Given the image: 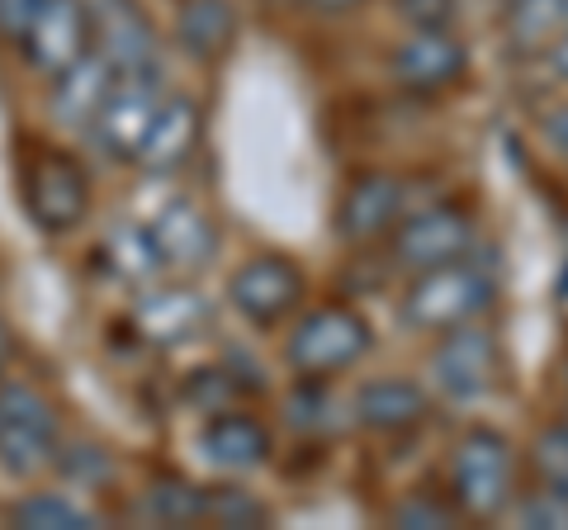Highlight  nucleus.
Masks as SVG:
<instances>
[{
  "label": "nucleus",
  "mask_w": 568,
  "mask_h": 530,
  "mask_svg": "<svg viewBox=\"0 0 568 530\" xmlns=\"http://www.w3.org/2000/svg\"><path fill=\"white\" fill-rule=\"evenodd\" d=\"M493 304V279L484 265L469 256H455L432 271H417V279L403 294V323L417 332H450L459 323H474Z\"/></svg>",
  "instance_id": "obj_1"
},
{
  "label": "nucleus",
  "mask_w": 568,
  "mask_h": 530,
  "mask_svg": "<svg viewBox=\"0 0 568 530\" xmlns=\"http://www.w3.org/2000/svg\"><path fill=\"white\" fill-rule=\"evenodd\" d=\"M369 342H375V332H369L361 313L346 304H327V308H313L298 317V327L284 342V360L304 379H327L361 360Z\"/></svg>",
  "instance_id": "obj_2"
},
{
  "label": "nucleus",
  "mask_w": 568,
  "mask_h": 530,
  "mask_svg": "<svg viewBox=\"0 0 568 530\" xmlns=\"http://www.w3.org/2000/svg\"><path fill=\"white\" fill-rule=\"evenodd\" d=\"M162 95H166V85H162V72H156V67L119 72L114 91L104 95L100 114L91 119V129L85 133L95 137L100 152L110 156V162H138L142 137H148L156 110H162Z\"/></svg>",
  "instance_id": "obj_3"
},
{
  "label": "nucleus",
  "mask_w": 568,
  "mask_h": 530,
  "mask_svg": "<svg viewBox=\"0 0 568 530\" xmlns=\"http://www.w3.org/2000/svg\"><path fill=\"white\" fill-rule=\"evenodd\" d=\"M450 488H455V502H459L465 517L493 521L511 498V446H507V436L493 431V427H474L455 450Z\"/></svg>",
  "instance_id": "obj_4"
},
{
  "label": "nucleus",
  "mask_w": 568,
  "mask_h": 530,
  "mask_svg": "<svg viewBox=\"0 0 568 530\" xmlns=\"http://www.w3.org/2000/svg\"><path fill=\"white\" fill-rule=\"evenodd\" d=\"M0 459L14 473H39L58 459V412L33 384L0 379Z\"/></svg>",
  "instance_id": "obj_5"
},
{
  "label": "nucleus",
  "mask_w": 568,
  "mask_h": 530,
  "mask_svg": "<svg viewBox=\"0 0 568 530\" xmlns=\"http://www.w3.org/2000/svg\"><path fill=\"white\" fill-rule=\"evenodd\" d=\"M304 294H308V279L290 256H256V261L237 265L233 279H227L233 308L256 327L284 323V317L304 304Z\"/></svg>",
  "instance_id": "obj_6"
},
{
  "label": "nucleus",
  "mask_w": 568,
  "mask_h": 530,
  "mask_svg": "<svg viewBox=\"0 0 568 530\" xmlns=\"http://www.w3.org/2000/svg\"><path fill=\"white\" fill-rule=\"evenodd\" d=\"M24 208L43 233H71L91 208V181L71 156L48 152L24 171Z\"/></svg>",
  "instance_id": "obj_7"
},
{
  "label": "nucleus",
  "mask_w": 568,
  "mask_h": 530,
  "mask_svg": "<svg viewBox=\"0 0 568 530\" xmlns=\"http://www.w3.org/2000/svg\"><path fill=\"white\" fill-rule=\"evenodd\" d=\"M24 58L33 72L62 77L71 62L91 52V10L85 0H43L24 29Z\"/></svg>",
  "instance_id": "obj_8"
},
{
  "label": "nucleus",
  "mask_w": 568,
  "mask_h": 530,
  "mask_svg": "<svg viewBox=\"0 0 568 530\" xmlns=\"http://www.w3.org/2000/svg\"><path fill=\"white\" fill-rule=\"evenodd\" d=\"M474 246V218L455 204H436L407 218L394 233V261L407 271H432L455 256H469Z\"/></svg>",
  "instance_id": "obj_9"
},
{
  "label": "nucleus",
  "mask_w": 568,
  "mask_h": 530,
  "mask_svg": "<svg viewBox=\"0 0 568 530\" xmlns=\"http://www.w3.org/2000/svg\"><path fill=\"white\" fill-rule=\"evenodd\" d=\"M465 67H469V52L450 29H417L413 39L398 43V52L388 58L394 81L413 95L450 91V85H459V77H465Z\"/></svg>",
  "instance_id": "obj_10"
},
{
  "label": "nucleus",
  "mask_w": 568,
  "mask_h": 530,
  "mask_svg": "<svg viewBox=\"0 0 568 530\" xmlns=\"http://www.w3.org/2000/svg\"><path fill=\"white\" fill-rule=\"evenodd\" d=\"M403 218V181L394 171H361L336 204V233L346 242H379Z\"/></svg>",
  "instance_id": "obj_11"
},
{
  "label": "nucleus",
  "mask_w": 568,
  "mask_h": 530,
  "mask_svg": "<svg viewBox=\"0 0 568 530\" xmlns=\"http://www.w3.org/2000/svg\"><path fill=\"white\" fill-rule=\"evenodd\" d=\"M432 375L450 398H465V402L484 398L497 375V342L484 327H469V323L450 327L432 356Z\"/></svg>",
  "instance_id": "obj_12"
},
{
  "label": "nucleus",
  "mask_w": 568,
  "mask_h": 530,
  "mask_svg": "<svg viewBox=\"0 0 568 530\" xmlns=\"http://www.w3.org/2000/svg\"><path fill=\"white\" fill-rule=\"evenodd\" d=\"M200 133H204V114L190 95H162V110H156L148 137L138 147V166L152 171V175H171L181 171L194 147H200Z\"/></svg>",
  "instance_id": "obj_13"
},
{
  "label": "nucleus",
  "mask_w": 568,
  "mask_h": 530,
  "mask_svg": "<svg viewBox=\"0 0 568 530\" xmlns=\"http://www.w3.org/2000/svg\"><path fill=\"white\" fill-rule=\"evenodd\" d=\"M148 233L166 271H200L219 246V233H213L209 214L194 200H166L162 214L148 223Z\"/></svg>",
  "instance_id": "obj_14"
},
{
  "label": "nucleus",
  "mask_w": 568,
  "mask_h": 530,
  "mask_svg": "<svg viewBox=\"0 0 568 530\" xmlns=\"http://www.w3.org/2000/svg\"><path fill=\"white\" fill-rule=\"evenodd\" d=\"M91 33H95V48L119 72L156 67V33L148 14L138 10V0H104L100 10H91Z\"/></svg>",
  "instance_id": "obj_15"
},
{
  "label": "nucleus",
  "mask_w": 568,
  "mask_h": 530,
  "mask_svg": "<svg viewBox=\"0 0 568 530\" xmlns=\"http://www.w3.org/2000/svg\"><path fill=\"white\" fill-rule=\"evenodd\" d=\"M114 81H119V67L100 48H91L62 77H52V119L67 123V129H91L104 95L114 91Z\"/></svg>",
  "instance_id": "obj_16"
},
{
  "label": "nucleus",
  "mask_w": 568,
  "mask_h": 530,
  "mask_svg": "<svg viewBox=\"0 0 568 530\" xmlns=\"http://www.w3.org/2000/svg\"><path fill=\"white\" fill-rule=\"evenodd\" d=\"M426 412H432V402L413 379H369L355 394V417L369 431H413L426 421Z\"/></svg>",
  "instance_id": "obj_17"
},
{
  "label": "nucleus",
  "mask_w": 568,
  "mask_h": 530,
  "mask_svg": "<svg viewBox=\"0 0 568 530\" xmlns=\"http://www.w3.org/2000/svg\"><path fill=\"white\" fill-rule=\"evenodd\" d=\"M204 455L219 469H233V473L261 469L271 459V431L252 412H219L204 427Z\"/></svg>",
  "instance_id": "obj_18"
},
{
  "label": "nucleus",
  "mask_w": 568,
  "mask_h": 530,
  "mask_svg": "<svg viewBox=\"0 0 568 530\" xmlns=\"http://www.w3.org/2000/svg\"><path fill=\"white\" fill-rule=\"evenodd\" d=\"M204 304L194 298L190 289H156L148 294L142 304L133 308V323L148 342L156 346H175V342H190L194 332L204 327Z\"/></svg>",
  "instance_id": "obj_19"
},
{
  "label": "nucleus",
  "mask_w": 568,
  "mask_h": 530,
  "mask_svg": "<svg viewBox=\"0 0 568 530\" xmlns=\"http://www.w3.org/2000/svg\"><path fill=\"white\" fill-rule=\"evenodd\" d=\"M175 39L194 62H219L237 39V10L227 0H185L181 20H175Z\"/></svg>",
  "instance_id": "obj_20"
},
{
  "label": "nucleus",
  "mask_w": 568,
  "mask_h": 530,
  "mask_svg": "<svg viewBox=\"0 0 568 530\" xmlns=\"http://www.w3.org/2000/svg\"><path fill=\"white\" fill-rule=\"evenodd\" d=\"M564 24V0H507V43L517 52H540Z\"/></svg>",
  "instance_id": "obj_21"
},
{
  "label": "nucleus",
  "mask_w": 568,
  "mask_h": 530,
  "mask_svg": "<svg viewBox=\"0 0 568 530\" xmlns=\"http://www.w3.org/2000/svg\"><path fill=\"white\" fill-rule=\"evenodd\" d=\"M104 261H110L123 279H133V285H142V279L166 271L162 256H156V246H152L148 227H119V233L110 237V246H104Z\"/></svg>",
  "instance_id": "obj_22"
},
{
  "label": "nucleus",
  "mask_w": 568,
  "mask_h": 530,
  "mask_svg": "<svg viewBox=\"0 0 568 530\" xmlns=\"http://www.w3.org/2000/svg\"><path fill=\"white\" fill-rule=\"evenodd\" d=\"M10 517H14V526H29V530H85L91 526V517H85L81 507H71L67 498H52V492L24 498Z\"/></svg>",
  "instance_id": "obj_23"
},
{
  "label": "nucleus",
  "mask_w": 568,
  "mask_h": 530,
  "mask_svg": "<svg viewBox=\"0 0 568 530\" xmlns=\"http://www.w3.org/2000/svg\"><path fill=\"white\" fill-rule=\"evenodd\" d=\"M148 507H152V517L166 521V526H200L204 507H209V492L190 488V483H156Z\"/></svg>",
  "instance_id": "obj_24"
},
{
  "label": "nucleus",
  "mask_w": 568,
  "mask_h": 530,
  "mask_svg": "<svg viewBox=\"0 0 568 530\" xmlns=\"http://www.w3.org/2000/svg\"><path fill=\"white\" fill-rule=\"evenodd\" d=\"M204 521H213V526H265L271 511L242 488H213L209 507H204Z\"/></svg>",
  "instance_id": "obj_25"
},
{
  "label": "nucleus",
  "mask_w": 568,
  "mask_h": 530,
  "mask_svg": "<svg viewBox=\"0 0 568 530\" xmlns=\"http://www.w3.org/2000/svg\"><path fill=\"white\" fill-rule=\"evenodd\" d=\"M536 469H540L545 488L568 492V421H564V427L540 431V440H536Z\"/></svg>",
  "instance_id": "obj_26"
},
{
  "label": "nucleus",
  "mask_w": 568,
  "mask_h": 530,
  "mask_svg": "<svg viewBox=\"0 0 568 530\" xmlns=\"http://www.w3.org/2000/svg\"><path fill=\"white\" fill-rule=\"evenodd\" d=\"M521 526L530 530H568V492L540 488L536 498L521 502Z\"/></svg>",
  "instance_id": "obj_27"
},
{
  "label": "nucleus",
  "mask_w": 568,
  "mask_h": 530,
  "mask_svg": "<svg viewBox=\"0 0 568 530\" xmlns=\"http://www.w3.org/2000/svg\"><path fill=\"white\" fill-rule=\"evenodd\" d=\"M394 10L413 29H450L459 0H394Z\"/></svg>",
  "instance_id": "obj_28"
},
{
  "label": "nucleus",
  "mask_w": 568,
  "mask_h": 530,
  "mask_svg": "<svg viewBox=\"0 0 568 530\" xmlns=\"http://www.w3.org/2000/svg\"><path fill=\"white\" fill-rule=\"evenodd\" d=\"M43 0H0V39L6 43H24V29L33 20Z\"/></svg>",
  "instance_id": "obj_29"
},
{
  "label": "nucleus",
  "mask_w": 568,
  "mask_h": 530,
  "mask_svg": "<svg viewBox=\"0 0 568 530\" xmlns=\"http://www.w3.org/2000/svg\"><path fill=\"white\" fill-rule=\"evenodd\" d=\"M394 521L398 526H413V530H432V526H450V517L440 511L436 502H403L394 511Z\"/></svg>",
  "instance_id": "obj_30"
},
{
  "label": "nucleus",
  "mask_w": 568,
  "mask_h": 530,
  "mask_svg": "<svg viewBox=\"0 0 568 530\" xmlns=\"http://www.w3.org/2000/svg\"><path fill=\"white\" fill-rule=\"evenodd\" d=\"M227 394H233V384L223 379V369H204V375L194 379V388H190V398H194V402H204L209 412H219V402H223Z\"/></svg>",
  "instance_id": "obj_31"
},
{
  "label": "nucleus",
  "mask_w": 568,
  "mask_h": 530,
  "mask_svg": "<svg viewBox=\"0 0 568 530\" xmlns=\"http://www.w3.org/2000/svg\"><path fill=\"white\" fill-rule=\"evenodd\" d=\"M540 129H545V137H549V143H555L559 152H568V104H559L555 114H545Z\"/></svg>",
  "instance_id": "obj_32"
},
{
  "label": "nucleus",
  "mask_w": 568,
  "mask_h": 530,
  "mask_svg": "<svg viewBox=\"0 0 568 530\" xmlns=\"http://www.w3.org/2000/svg\"><path fill=\"white\" fill-rule=\"evenodd\" d=\"M313 14H351L355 6H365V0H304Z\"/></svg>",
  "instance_id": "obj_33"
},
{
  "label": "nucleus",
  "mask_w": 568,
  "mask_h": 530,
  "mask_svg": "<svg viewBox=\"0 0 568 530\" xmlns=\"http://www.w3.org/2000/svg\"><path fill=\"white\" fill-rule=\"evenodd\" d=\"M549 67H555L559 81H568V33H564V39H555V48H549Z\"/></svg>",
  "instance_id": "obj_34"
},
{
  "label": "nucleus",
  "mask_w": 568,
  "mask_h": 530,
  "mask_svg": "<svg viewBox=\"0 0 568 530\" xmlns=\"http://www.w3.org/2000/svg\"><path fill=\"white\" fill-rule=\"evenodd\" d=\"M10 350H14V342H10V327L0 323V379H6V365H10Z\"/></svg>",
  "instance_id": "obj_35"
},
{
  "label": "nucleus",
  "mask_w": 568,
  "mask_h": 530,
  "mask_svg": "<svg viewBox=\"0 0 568 530\" xmlns=\"http://www.w3.org/2000/svg\"><path fill=\"white\" fill-rule=\"evenodd\" d=\"M104 6V0H85V10H100Z\"/></svg>",
  "instance_id": "obj_36"
},
{
  "label": "nucleus",
  "mask_w": 568,
  "mask_h": 530,
  "mask_svg": "<svg viewBox=\"0 0 568 530\" xmlns=\"http://www.w3.org/2000/svg\"><path fill=\"white\" fill-rule=\"evenodd\" d=\"M559 294H564V304H568V275H564V285H559Z\"/></svg>",
  "instance_id": "obj_37"
},
{
  "label": "nucleus",
  "mask_w": 568,
  "mask_h": 530,
  "mask_svg": "<svg viewBox=\"0 0 568 530\" xmlns=\"http://www.w3.org/2000/svg\"><path fill=\"white\" fill-rule=\"evenodd\" d=\"M564 24H568V0H564Z\"/></svg>",
  "instance_id": "obj_38"
}]
</instances>
